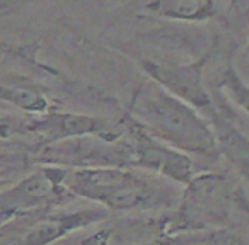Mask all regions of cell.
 Listing matches in <instances>:
<instances>
[{"mask_svg":"<svg viewBox=\"0 0 249 245\" xmlns=\"http://www.w3.org/2000/svg\"><path fill=\"white\" fill-rule=\"evenodd\" d=\"M196 235H188L186 238L176 237L179 245H248L246 238L232 228H218V230L195 231Z\"/></svg>","mask_w":249,"mask_h":245,"instance_id":"30bf717a","label":"cell"},{"mask_svg":"<svg viewBox=\"0 0 249 245\" xmlns=\"http://www.w3.org/2000/svg\"><path fill=\"white\" fill-rule=\"evenodd\" d=\"M232 2H235V0H232Z\"/></svg>","mask_w":249,"mask_h":245,"instance_id":"5bb4252c","label":"cell"},{"mask_svg":"<svg viewBox=\"0 0 249 245\" xmlns=\"http://www.w3.org/2000/svg\"><path fill=\"white\" fill-rule=\"evenodd\" d=\"M145 9L178 22H203L215 16L213 0H150Z\"/></svg>","mask_w":249,"mask_h":245,"instance_id":"9c48e42d","label":"cell"},{"mask_svg":"<svg viewBox=\"0 0 249 245\" xmlns=\"http://www.w3.org/2000/svg\"><path fill=\"white\" fill-rule=\"evenodd\" d=\"M121 121L124 125V135L132 147L135 169L157 174L179 186L191 182L195 177V169L190 155L154 138L128 114Z\"/></svg>","mask_w":249,"mask_h":245,"instance_id":"8992f818","label":"cell"},{"mask_svg":"<svg viewBox=\"0 0 249 245\" xmlns=\"http://www.w3.org/2000/svg\"><path fill=\"white\" fill-rule=\"evenodd\" d=\"M128 114L149 135L183 153L205 159L222 155L217 136L208 121L186 102L154 83H140L132 97Z\"/></svg>","mask_w":249,"mask_h":245,"instance_id":"6da1fadb","label":"cell"},{"mask_svg":"<svg viewBox=\"0 0 249 245\" xmlns=\"http://www.w3.org/2000/svg\"><path fill=\"white\" fill-rule=\"evenodd\" d=\"M109 216L104 208L90 206L70 213L19 216L0 225V245H50L65 235Z\"/></svg>","mask_w":249,"mask_h":245,"instance_id":"277c9868","label":"cell"},{"mask_svg":"<svg viewBox=\"0 0 249 245\" xmlns=\"http://www.w3.org/2000/svg\"><path fill=\"white\" fill-rule=\"evenodd\" d=\"M162 179L121 167L67 169L63 187L106 211H154L173 208L178 199V193Z\"/></svg>","mask_w":249,"mask_h":245,"instance_id":"7a4b0ae2","label":"cell"},{"mask_svg":"<svg viewBox=\"0 0 249 245\" xmlns=\"http://www.w3.org/2000/svg\"><path fill=\"white\" fill-rule=\"evenodd\" d=\"M220 85L227 92L229 99L249 114V85L239 77V73L232 66H227L222 72Z\"/></svg>","mask_w":249,"mask_h":245,"instance_id":"8fae6325","label":"cell"},{"mask_svg":"<svg viewBox=\"0 0 249 245\" xmlns=\"http://www.w3.org/2000/svg\"><path fill=\"white\" fill-rule=\"evenodd\" d=\"M33 130L45 136L46 142L50 143L70 138H86V136L116 142L123 136L124 125L123 121L113 123L106 117L87 116V114L53 113L46 119L33 126Z\"/></svg>","mask_w":249,"mask_h":245,"instance_id":"ba28073f","label":"cell"},{"mask_svg":"<svg viewBox=\"0 0 249 245\" xmlns=\"http://www.w3.org/2000/svg\"><path fill=\"white\" fill-rule=\"evenodd\" d=\"M246 49H248V55H249V39H248V46H246Z\"/></svg>","mask_w":249,"mask_h":245,"instance_id":"4fadbf2b","label":"cell"},{"mask_svg":"<svg viewBox=\"0 0 249 245\" xmlns=\"http://www.w3.org/2000/svg\"><path fill=\"white\" fill-rule=\"evenodd\" d=\"M65 167H41L7 191L0 193V225L19 216L50 213L60 203L72 199L63 187Z\"/></svg>","mask_w":249,"mask_h":245,"instance_id":"5b68a950","label":"cell"},{"mask_svg":"<svg viewBox=\"0 0 249 245\" xmlns=\"http://www.w3.org/2000/svg\"><path fill=\"white\" fill-rule=\"evenodd\" d=\"M176 208L164 220V233H195L249 227V201L242 186L225 174H201L186 184Z\"/></svg>","mask_w":249,"mask_h":245,"instance_id":"3957f363","label":"cell"},{"mask_svg":"<svg viewBox=\"0 0 249 245\" xmlns=\"http://www.w3.org/2000/svg\"><path fill=\"white\" fill-rule=\"evenodd\" d=\"M208 58L210 55H203L190 63H162L157 60L143 58L140 60V66L149 75V79L162 87L166 92L181 99L198 113L212 117L217 113V107L213 106L210 90L207 89L203 79Z\"/></svg>","mask_w":249,"mask_h":245,"instance_id":"52a82bcc","label":"cell"},{"mask_svg":"<svg viewBox=\"0 0 249 245\" xmlns=\"http://www.w3.org/2000/svg\"><path fill=\"white\" fill-rule=\"evenodd\" d=\"M5 182V179H4V177H2V176H0V186H2V184H4Z\"/></svg>","mask_w":249,"mask_h":245,"instance_id":"7c38bea8","label":"cell"}]
</instances>
